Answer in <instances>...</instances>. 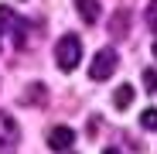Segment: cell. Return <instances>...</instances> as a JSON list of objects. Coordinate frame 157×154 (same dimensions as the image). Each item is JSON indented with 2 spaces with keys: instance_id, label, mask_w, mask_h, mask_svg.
<instances>
[{
  "instance_id": "obj_8",
  "label": "cell",
  "mask_w": 157,
  "mask_h": 154,
  "mask_svg": "<svg viewBox=\"0 0 157 154\" xmlns=\"http://www.w3.org/2000/svg\"><path fill=\"white\" fill-rule=\"evenodd\" d=\"M109 31H113V38H123V34H126V14H116V17H113V28H109Z\"/></svg>"
},
{
  "instance_id": "obj_11",
  "label": "cell",
  "mask_w": 157,
  "mask_h": 154,
  "mask_svg": "<svg viewBox=\"0 0 157 154\" xmlns=\"http://www.w3.org/2000/svg\"><path fill=\"white\" fill-rule=\"evenodd\" d=\"M147 24L157 31V0H150V7H147Z\"/></svg>"
},
{
  "instance_id": "obj_3",
  "label": "cell",
  "mask_w": 157,
  "mask_h": 154,
  "mask_svg": "<svg viewBox=\"0 0 157 154\" xmlns=\"http://www.w3.org/2000/svg\"><path fill=\"white\" fill-rule=\"evenodd\" d=\"M75 144V130L72 127H55V130L48 134V147L51 151H68Z\"/></svg>"
},
{
  "instance_id": "obj_5",
  "label": "cell",
  "mask_w": 157,
  "mask_h": 154,
  "mask_svg": "<svg viewBox=\"0 0 157 154\" xmlns=\"http://www.w3.org/2000/svg\"><path fill=\"white\" fill-rule=\"evenodd\" d=\"M75 7H78V14H82L86 24H96L99 21V0H75Z\"/></svg>"
},
{
  "instance_id": "obj_7",
  "label": "cell",
  "mask_w": 157,
  "mask_h": 154,
  "mask_svg": "<svg viewBox=\"0 0 157 154\" xmlns=\"http://www.w3.org/2000/svg\"><path fill=\"white\" fill-rule=\"evenodd\" d=\"M14 45L17 48L28 45V24H24V21H14Z\"/></svg>"
},
{
  "instance_id": "obj_9",
  "label": "cell",
  "mask_w": 157,
  "mask_h": 154,
  "mask_svg": "<svg viewBox=\"0 0 157 154\" xmlns=\"http://www.w3.org/2000/svg\"><path fill=\"white\" fill-rule=\"evenodd\" d=\"M140 123L147 127V130H157V110H144L140 113Z\"/></svg>"
},
{
  "instance_id": "obj_10",
  "label": "cell",
  "mask_w": 157,
  "mask_h": 154,
  "mask_svg": "<svg viewBox=\"0 0 157 154\" xmlns=\"http://www.w3.org/2000/svg\"><path fill=\"white\" fill-rule=\"evenodd\" d=\"M144 89H147V93H157V72H154V69L144 72Z\"/></svg>"
},
{
  "instance_id": "obj_13",
  "label": "cell",
  "mask_w": 157,
  "mask_h": 154,
  "mask_svg": "<svg viewBox=\"0 0 157 154\" xmlns=\"http://www.w3.org/2000/svg\"><path fill=\"white\" fill-rule=\"evenodd\" d=\"M154 58H157V41H154Z\"/></svg>"
},
{
  "instance_id": "obj_4",
  "label": "cell",
  "mask_w": 157,
  "mask_h": 154,
  "mask_svg": "<svg viewBox=\"0 0 157 154\" xmlns=\"http://www.w3.org/2000/svg\"><path fill=\"white\" fill-rule=\"evenodd\" d=\"M17 144V123L0 110V151H10Z\"/></svg>"
},
{
  "instance_id": "obj_2",
  "label": "cell",
  "mask_w": 157,
  "mask_h": 154,
  "mask_svg": "<svg viewBox=\"0 0 157 154\" xmlns=\"http://www.w3.org/2000/svg\"><path fill=\"white\" fill-rule=\"evenodd\" d=\"M116 51L113 48H99L96 51V58H92V69H89V75H92V82H102V79H109V75L116 72Z\"/></svg>"
},
{
  "instance_id": "obj_1",
  "label": "cell",
  "mask_w": 157,
  "mask_h": 154,
  "mask_svg": "<svg viewBox=\"0 0 157 154\" xmlns=\"http://www.w3.org/2000/svg\"><path fill=\"white\" fill-rule=\"evenodd\" d=\"M78 55H82V41H78V34H65L55 45V62H58L62 72H72L78 65Z\"/></svg>"
},
{
  "instance_id": "obj_12",
  "label": "cell",
  "mask_w": 157,
  "mask_h": 154,
  "mask_svg": "<svg viewBox=\"0 0 157 154\" xmlns=\"http://www.w3.org/2000/svg\"><path fill=\"white\" fill-rule=\"evenodd\" d=\"M102 154H120V151H116V147H106V151H102Z\"/></svg>"
},
{
  "instance_id": "obj_6",
  "label": "cell",
  "mask_w": 157,
  "mask_h": 154,
  "mask_svg": "<svg viewBox=\"0 0 157 154\" xmlns=\"http://www.w3.org/2000/svg\"><path fill=\"white\" fill-rule=\"evenodd\" d=\"M130 99H133V86H120L116 96H113V106H116V110H126Z\"/></svg>"
}]
</instances>
